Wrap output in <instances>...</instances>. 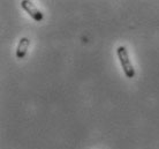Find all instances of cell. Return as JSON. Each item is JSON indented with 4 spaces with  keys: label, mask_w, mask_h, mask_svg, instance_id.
<instances>
[{
    "label": "cell",
    "mask_w": 159,
    "mask_h": 149,
    "mask_svg": "<svg viewBox=\"0 0 159 149\" xmlns=\"http://www.w3.org/2000/svg\"><path fill=\"white\" fill-rule=\"evenodd\" d=\"M116 54H118V58L120 60V64H121V67L123 68V72H125V75L129 79H133L135 77V69L133 67V64H131L130 59H129V56H128V51L126 50L125 46H119L116 49Z\"/></svg>",
    "instance_id": "1"
},
{
    "label": "cell",
    "mask_w": 159,
    "mask_h": 149,
    "mask_svg": "<svg viewBox=\"0 0 159 149\" xmlns=\"http://www.w3.org/2000/svg\"><path fill=\"white\" fill-rule=\"evenodd\" d=\"M21 7L23 8L24 11L28 13L29 15L31 16L35 21H37V22L43 21V19H44L43 13L40 12L39 9L35 6V4H34L32 1H29V0H23V1H21Z\"/></svg>",
    "instance_id": "2"
},
{
    "label": "cell",
    "mask_w": 159,
    "mask_h": 149,
    "mask_svg": "<svg viewBox=\"0 0 159 149\" xmlns=\"http://www.w3.org/2000/svg\"><path fill=\"white\" fill-rule=\"evenodd\" d=\"M30 45V40L28 37H22L17 44L16 48V58L17 59H23L27 52H28V48Z\"/></svg>",
    "instance_id": "3"
}]
</instances>
